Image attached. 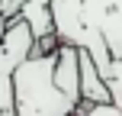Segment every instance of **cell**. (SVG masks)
<instances>
[{
	"label": "cell",
	"instance_id": "obj_1",
	"mask_svg": "<svg viewBox=\"0 0 122 116\" xmlns=\"http://www.w3.org/2000/svg\"><path fill=\"white\" fill-rule=\"evenodd\" d=\"M16 116H74L77 100H71L55 81V52H32L13 74Z\"/></svg>",
	"mask_w": 122,
	"mask_h": 116
},
{
	"label": "cell",
	"instance_id": "obj_2",
	"mask_svg": "<svg viewBox=\"0 0 122 116\" xmlns=\"http://www.w3.org/2000/svg\"><path fill=\"white\" fill-rule=\"evenodd\" d=\"M16 16H23L29 23V29L36 32V39H45L55 32V16H51V0H26L19 6Z\"/></svg>",
	"mask_w": 122,
	"mask_h": 116
},
{
	"label": "cell",
	"instance_id": "obj_3",
	"mask_svg": "<svg viewBox=\"0 0 122 116\" xmlns=\"http://www.w3.org/2000/svg\"><path fill=\"white\" fill-rule=\"evenodd\" d=\"M74 116H122V110L116 103H87V100H84Z\"/></svg>",
	"mask_w": 122,
	"mask_h": 116
},
{
	"label": "cell",
	"instance_id": "obj_4",
	"mask_svg": "<svg viewBox=\"0 0 122 116\" xmlns=\"http://www.w3.org/2000/svg\"><path fill=\"white\" fill-rule=\"evenodd\" d=\"M106 81H109V90H112V103L122 110V58L112 61L109 74H106Z\"/></svg>",
	"mask_w": 122,
	"mask_h": 116
},
{
	"label": "cell",
	"instance_id": "obj_5",
	"mask_svg": "<svg viewBox=\"0 0 122 116\" xmlns=\"http://www.w3.org/2000/svg\"><path fill=\"white\" fill-rule=\"evenodd\" d=\"M26 3V0H13V6H16V13H19V6H23Z\"/></svg>",
	"mask_w": 122,
	"mask_h": 116
}]
</instances>
